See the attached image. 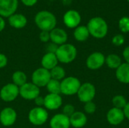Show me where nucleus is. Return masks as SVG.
I'll return each instance as SVG.
<instances>
[{
  "mask_svg": "<svg viewBox=\"0 0 129 128\" xmlns=\"http://www.w3.org/2000/svg\"><path fill=\"white\" fill-rule=\"evenodd\" d=\"M81 84L78 78L74 76L66 77L60 81V94L66 96L77 94Z\"/></svg>",
  "mask_w": 129,
  "mask_h": 128,
  "instance_id": "nucleus-4",
  "label": "nucleus"
},
{
  "mask_svg": "<svg viewBox=\"0 0 129 128\" xmlns=\"http://www.w3.org/2000/svg\"><path fill=\"white\" fill-rule=\"evenodd\" d=\"M9 25L17 29H20L24 28L27 24L26 17L20 13H14L8 18Z\"/></svg>",
  "mask_w": 129,
  "mask_h": 128,
  "instance_id": "nucleus-18",
  "label": "nucleus"
},
{
  "mask_svg": "<svg viewBox=\"0 0 129 128\" xmlns=\"http://www.w3.org/2000/svg\"><path fill=\"white\" fill-rule=\"evenodd\" d=\"M125 117L123 112V109H117L115 107L111 108L107 114V120L111 125L116 126L122 124Z\"/></svg>",
  "mask_w": 129,
  "mask_h": 128,
  "instance_id": "nucleus-15",
  "label": "nucleus"
},
{
  "mask_svg": "<svg viewBox=\"0 0 129 128\" xmlns=\"http://www.w3.org/2000/svg\"><path fill=\"white\" fill-rule=\"evenodd\" d=\"M106 57L99 51L91 53L86 59V66L91 70H98L105 64Z\"/></svg>",
  "mask_w": 129,
  "mask_h": 128,
  "instance_id": "nucleus-10",
  "label": "nucleus"
},
{
  "mask_svg": "<svg viewBox=\"0 0 129 128\" xmlns=\"http://www.w3.org/2000/svg\"><path fill=\"white\" fill-rule=\"evenodd\" d=\"M17 118V112L11 107H5L0 112V123L4 127L14 124Z\"/></svg>",
  "mask_w": 129,
  "mask_h": 128,
  "instance_id": "nucleus-13",
  "label": "nucleus"
},
{
  "mask_svg": "<svg viewBox=\"0 0 129 128\" xmlns=\"http://www.w3.org/2000/svg\"><path fill=\"white\" fill-rule=\"evenodd\" d=\"M112 43L115 46H122L125 43V37L122 34H117L114 35L112 38Z\"/></svg>",
  "mask_w": 129,
  "mask_h": 128,
  "instance_id": "nucleus-30",
  "label": "nucleus"
},
{
  "mask_svg": "<svg viewBox=\"0 0 129 128\" xmlns=\"http://www.w3.org/2000/svg\"><path fill=\"white\" fill-rule=\"evenodd\" d=\"M57 48H58V46H57V45H55V44L51 42V43H48V45H47V47H46V51H47V52H48V53H54V54H55L56 51H57Z\"/></svg>",
  "mask_w": 129,
  "mask_h": 128,
  "instance_id": "nucleus-34",
  "label": "nucleus"
},
{
  "mask_svg": "<svg viewBox=\"0 0 129 128\" xmlns=\"http://www.w3.org/2000/svg\"><path fill=\"white\" fill-rule=\"evenodd\" d=\"M73 36L77 41L82 42V41H85L89 38L90 33L86 26L79 25V26L75 28L73 32Z\"/></svg>",
  "mask_w": 129,
  "mask_h": 128,
  "instance_id": "nucleus-22",
  "label": "nucleus"
},
{
  "mask_svg": "<svg viewBox=\"0 0 129 128\" xmlns=\"http://www.w3.org/2000/svg\"><path fill=\"white\" fill-rule=\"evenodd\" d=\"M45 88H47L48 94H60V81L51 78L49 81V82L47 84Z\"/></svg>",
  "mask_w": 129,
  "mask_h": 128,
  "instance_id": "nucleus-26",
  "label": "nucleus"
},
{
  "mask_svg": "<svg viewBox=\"0 0 129 128\" xmlns=\"http://www.w3.org/2000/svg\"><path fill=\"white\" fill-rule=\"evenodd\" d=\"M55 54L58 62L63 64H69L76 60L77 57V49L73 45L65 43L58 46Z\"/></svg>",
  "mask_w": 129,
  "mask_h": 128,
  "instance_id": "nucleus-3",
  "label": "nucleus"
},
{
  "mask_svg": "<svg viewBox=\"0 0 129 128\" xmlns=\"http://www.w3.org/2000/svg\"><path fill=\"white\" fill-rule=\"evenodd\" d=\"M70 125L74 128H82L86 125L88 122L87 115L79 111H76L70 117Z\"/></svg>",
  "mask_w": 129,
  "mask_h": 128,
  "instance_id": "nucleus-19",
  "label": "nucleus"
},
{
  "mask_svg": "<svg viewBox=\"0 0 129 128\" xmlns=\"http://www.w3.org/2000/svg\"><path fill=\"white\" fill-rule=\"evenodd\" d=\"M39 39L42 42L48 43L50 41V32L48 31H41L39 33Z\"/></svg>",
  "mask_w": 129,
  "mask_h": 128,
  "instance_id": "nucleus-32",
  "label": "nucleus"
},
{
  "mask_svg": "<svg viewBox=\"0 0 129 128\" xmlns=\"http://www.w3.org/2000/svg\"><path fill=\"white\" fill-rule=\"evenodd\" d=\"M67 39L68 35L63 29L55 27L50 31V41L57 46L67 43Z\"/></svg>",
  "mask_w": 129,
  "mask_h": 128,
  "instance_id": "nucleus-16",
  "label": "nucleus"
},
{
  "mask_svg": "<svg viewBox=\"0 0 129 128\" xmlns=\"http://www.w3.org/2000/svg\"><path fill=\"white\" fill-rule=\"evenodd\" d=\"M58 63L59 62L57 58V56L54 53L46 52L41 60L42 67L49 71L57 66L58 65Z\"/></svg>",
  "mask_w": 129,
  "mask_h": 128,
  "instance_id": "nucleus-20",
  "label": "nucleus"
},
{
  "mask_svg": "<svg viewBox=\"0 0 129 128\" xmlns=\"http://www.w3.org/2000/svg\"><path fill=\"white\" fill-rule=\"evenodd\" d=\"M8 64V58L6 55L2 53H0V69L5 68Z\"/></svg>",
  "mask_w": 129,
  "mask_h": 128,
  "instance_id": "nucleus-33",
  "label": "nucleus"
},
{
  "mask_svg": "<svg viewBox=\"0 0 129 128\" xmlns=\"http://www.w3.org/2000/svg\"><path fill=\"white\" fill-rule=\"evenodd\" d=\"M127 100L125 97L122 95H116L112 99V103L113 105V107L123 109L125 106L127 104Z\"/></svg>",
  "mask_w": 129,
  "mask_h": 128,
  "instance_id": "nucleus-27",
  "label": "nucleus"
},
{
  "mask_svg": "<svg viewBox=\"0 0 129 128\" xmlns=\"http://www.w3.org/2000/svg\"><path fill=\"white\" fill-rule=\"evenodd\" d=\"M22 4L26 7H33L36 5L38 0H20Z\"/></svg>",
  "mask_w": 129,
  "mask_h": 128,
  "instance_id": "nucleus-36",
  "label": "nucleus"
},
{
  "mask_svg": "<svg viewBox=\"0 0 129 128\" xmlns=\"http://www.w3.org/2000/svg\"><path fill=\"white\" fill-rule=\"evenodd\" d=\"M116 78L122 84H129V63L125 62L116 69Z\"/></svg>",
  "mask_w": 129,
  "mask_h": 128,
  "instance_id": "nucleus-21",
  "label": "nucleus"
},
{
  "mask_svg": "<svg viewBox=\"0 0 129 128\" xmlns=\"http://www.w3.org/2000/svg\"><path fill=\"white\" fill-rule=\"evenodd\" d=\"M105 63L110 69L116 70L118 67L120 66V65L122 63V59L119 55L116 54H110L106 57Z\"/></svg>",
  "mask_w": 129,
  "mask_h": 128,
  "instance_id": "nucleus-23",
  "label": "nucleus"
},
{
  "mask_svg": "<svg viewBox=\"0 0 129 128\" xmlns=\"http://www.w3.org/2000/svg\"><path fill=\"white\" fill-rule=\"evenodd\" d=\"M51 128H70V118L63 113H57L54 115L49 121Z\"/></svg>",
  "mask_w": 129,
  "mask_h": 128,
  "instance_id": "nucleus-17",
  "label": "nucleus"
},
{
  "mask_svg": "<svg viewBox=\"0 0 129 128\" xmlns=\"http://www.w3.org/2000/svg\"><path fill=\"white\" fill-rule=\"evenodd\" d=\"M127 1H128V3H129V0H127Z\"/></svg>",
  "mask_w": 129,
  "mask_h": 128,
  "instance_id": "nucleus-40",
  "label": "nucleus"
},
{
  "mask_svg": "<svg viewBox=\"0 0 129 128\" xmlns=\"http://www.w3.org/2000/svg\"><path fill=\"white\" fill-rule=\"evenodd\" d=\"M34 22L41 31L50 32L56 27L57 18L52 12L42 10L35 15Z\"/></svg>",
  "mask_w": 129,
  "mask_h": 128,
  "instance_id": "nucleus-1",
  "label": "nucleus"
},
{
  "mask_svg": "<svg viewBox=\"0 0 129 128\" xmlns=\"http://www.w3.org/2000/svg\"><path fill=\"white\" fill-rule=\"evenodd\" d=\"M33 101L37 107H44V97L39 95Z\"/></svg>",
  "mask_w": 129,
  "mask_h": 128,
  "instance_id": "nucleus-35",
  "label": "nucleus"
},
{
  "mask_svg": "<svg viewBox=\"0 0 129 128\" xmlns=\"http://www.w3.org/2000/svg\"><path fill=\"white\" fill-rule=\"evenodd\" d=\"M123 112H124L125 118H127L128 120H129V102L127 103L126 106L123 109Z\"/></svg>",
  "mask_w": 129,
  "mask_h": 128,
  "instance_id": "nucleus-38",
  "label": "nucleus"
},
{
  "mask_svg": "<svg viewBox=\"0 0 129 128\" xmlns=\"http://www.w3.org/2000/svg\"><path fill=\"white\" fill-rule=\"evenodd\" d=\"M86 26L89 31L90 35L95 38H104L108 33V24L106 20L101 17H94L90 19Z\"/></svg>",
  "mask_w": 129,
  "mask_h": 128,
  "instance_id": "nucleus-2",
  "label": "nucleus"
},
{
  "mask_svg": "<svg viewBox=\"0 0 129 128\" xmlns=\"http://www.w3.org/2000/svg\"><path fill=\"white\" fill-rule=\"evenodd\" d=\"M18 8V0H0V17L8 18L16 13Z\"/></svg>",
  "mask_w": 129,
  "mask_h": 128,
  "instance_id": "nucleus-12",
  "label": "nucleus"
},
{
  "mask_svg": "<svg viewBox=\"0 0 129 128\" xmlns=\"http://www.w3.org/2000/svg\"><path fill=\"white\" fill-rule=\"evenodd\" d=\"M5 25H6V23H5V19L0 17V32L4 30V29L5 28Z\"/></svg>",
  "mask_w": 129,
  "mask_h": 128,
  "instance_id": "nucleus-39",
  "label": "nucleus"
},
{
  "mask_svg": "<svg viewBox=\"0 0 129 128\" xmlns=\"http://www.w3.org/2000/svg\"><path fill=\"white\" fill-rule=\"evenodd\" d=\"M28 120L35 126H42L48 120V112L44 107H34L29 112Z\"/></svg>",
  "mask_w": 129,
  "mask_h": 128,
  "instance_id": "nucleus-5",
  "label": "nucleus"
},
{
  "mask_svg": "<svg viewBox=\"0 0 129 128\" xmlns=\"http://www.w3.org/2000/svg\"><path fill=\"white\" fill-rule=\"evenodd\" d=\"M50 74L52 79H55L60 81H61L64 78H66L65 69L62 66L58 65L50 70Z\"/></svg>",
  "mask_w": 129,
  "mask_h": 128,
  "instance_id": "nucleus-25",
  "label": "nucleus"
},
{
  "mask_svg": "<svg viewBox=\"0 0 129 128\" xmlns=\"http://www.w3.org/2000/svg\"><path fill=\"white\" fill-rule=\"evenodd\" d=\"M63 104V99L60 94H48L44 97V108L48 111L57 110Z\"/></svg>",
  "mask_w": 129,
  "mask_h": 128,
  "instance_id": "nucleus-14",
  "label": "nucleus"
},
{
  "mask_svg": "<svg viewBox=\"0 0 129 128\" xmlns=\"http://www.w3.org/2000/svg\"><path fill=\"white\" fill-rule=\"evenodd\" d=\"M122 55L124 57V60H125V63H129V45L125 48L122 52Z\"/></svg>",
  "mask_w": 129,
  "mask_h": 128,
  "instance_id": "nucleus-37",
  "label": "nucleus"
},
{
  "mask_svg": "<svg viewBox=\"0 0 129 128\" xmlns=\"http://www.w3.org/2000/svg\"><path fill=\"white\" fill-rule=\"evenodd\" d=\"M82 20L80 14L73 9L69 10L65 12L63 17V21L64 25L70 29H75L79 26Z\"/></svg>",
  "mask_w": 129,
  "mask_h": 128,
  "instance_id": "nucleus-11",
  "label": "nucleus"
},
{
  "mask_svg": "<svg viewBox=\"0 0 129 128\" xmlns=\"http://www.w3.org/2000/svg\"><path fill=\"white\" fill-rule=\"evenodd\" d=\"M119 29L122 33L129 32V17H122L119 20Z\"/></svg>",
  "mask_w": 129,
  "mask_h": 128,
  "instance_id": "nucleus-28",
  "label": "nucleus"
},
{
  "mask_svg": "<svg viewBox=\"0 0 129 128\" xmlns=\"http://www.w3.org/2000/svg\"><path fill=\"white\" fill-rule=\"evenodd\" d=\"M18 96H20L19 88L12 82L5 84L0 90V98L4 102H13Z\"/></svg>",
  "mask_w": 129,
  "mask_h": 128,
  "instance_id": "nucleus-7",
  "label": "nucleus"
},
{
  "mask_svg": "<svg viewBox=\"0 0 129 128\" xmlns=\"http://www.w3.org/2000/svg\"><path fill=\"white\" fill-rule=\"evenodd\" d=\"M12 83L17 85L18 88L21 87L27 82V76L23 71L17 70L12 74Z\"/></svg>",
  "mask_w": 129,
  "mask_h": 128,
  "instance_id": "nucleus-24",
  "label": "nucleus"
},
{
  "mask_svg": "<svg viewBox=\"0 0 129 128\" xmlns=\"http://www.w3.org/2000/svg\"><path fill=\"white\" fill-rule=\"evenodd\" d=\"M20 96L26 100H34L40 95V88L33 82H26L19 88Z\"/></svg>",
  "mask_w": 129,
  "mask_h": 128,
  "instance_id": "nucleus-9",
  "label": "nucleus"
},
{
  "mask_svg": "<svg viewBox=\"0 0 129 128\" xmlns=\"http://www.w3.org/2000/svg\"><path fill=\"white\" fill-rule=\"evenodd\" d=\"M96 110H97V106H96V104L93 101L85 103L84 111L86 114H93L96 112Z\"/></svg>",
  "mask_w": 129,
  "mask_h": 128,
  "instance_id": "nucleus-29",
  "label": "nucleus"
},
{
  "mask_svg": "<svg viewBox=\"0 0 129 128\" xmlns=\"http://www.w3.org/2000/svg\"><path fill=\"white\" fill-rule=\"evenodd\" d=\"M76 112L75 107L74 106H73L72 104H66L63 107V112L62 113L63 115H65L67 117H70L74 112Z\"/></svg>",
  "mask_w": 129,
  "mask_h": 128,
  "instance_id": "nucleus-31",
  "label": "nucleus"
},
{
  "mask_svg": "<svg viewBox=\"0 0 129 128\" xmlns=\"http://www.w3.org/2000/svg\"><path fill=\"white\" fill-rule=\"evenodd\" d=\"M96 95V88L94 85L90 82H85L81 84L78 92L77 97L80 102L86 103L93 101Z\"/></svg>",
  "mask_w": 129,
  "mask_h": 128,
  "instance_id": "nucleus-6",
  "label": "nucleus"
},
{
  "mask_svg": "<svg viewBox=\"0 0 129 128\" xmlns=\"http://www.w3.org/2000/svg\"><path fill=\"white\" fill-rule=\"evenodd\" d=\"M51 79L50 71L42 67L36 69L32 74V82L39 88L46 87Z\"/></svg>",
  "mask_w": 129,
  "mask_h": 128,
  "instance_id": "nucleus-8",
  "label": "nucleus"
}]
</instances>
